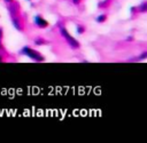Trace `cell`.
<instances>
[{"instance_id": "1", "label": "cell", "mask_w": 147, "mask_h": 143, "mask_svg": "<svg viewBox=\"0 0 147 143\" xmlns=\"http://www.w3.org/2000/svg\"><path fill=\"white\" fill-rule=\"evenodd\" d=\"M21 54L22 55L28 56L29 58H31V60H35V61H37V62H43L44 61V56L40 55L37 51L30 48V47H24V48H22Z\"/></svg>"}, {"instance_id": "2", "label": "cell", "mask_w": 147, "mask_h": 143, "mask_svg": "<svg viewBox=\"0 0 147 143\" xmlns=\"http://www.w3.org/2000/svg\"><path fill=\"white\" fill-rule=\"evenodd\" d=\"M60 32H61V36L67 40V42H68L70 46L73 47V48H78L79 47V44H78V41L76 40L74 37H71L70 34H69V32L67 31V29L64 28V26H60Z\"/></svg>"}, {"instance_id": "3", "label": "cell", "mask_w": 147, "mask_h": 143, "mask_svg": "<svg viewBox=\"0 0 147 143\" xmlns=\"http://www.w3.org/2000/svg\"><path fill=\"white\" fill-rule=\"evenodd\" d=\"M35 24H36L38 28L44 29V28H47L48 26V22L46 20H44L40 15H37V16H35Z\"/></svg>"}, {"instance_id": "4", "label": "cell", "mask_w": 147, "mask_h": 143, "mask_svg": "<svg viewBox=\"0 0 147 143\" xmlns=\"http://www.w3.org/2000/svg\"><path fill=\"white\" fill-rule=\"evenodd\" d=\"M12 22H13V25L15 26V29H17V30H22V24H21V22H20V20L17 18V17H13V20H12Z\"/></svg>"}, {"instance_id": "5", "label": "cell", "mask_w": 147, "mask_h": 143, "mask_svg": "<svg viewBox=\"0 0 147 143\" xmlns=\"http://www.w3.org/2000/svg\"><path fill=\"white\" fill-rule=\"evenodd\" d=\"M107 20V16L105 15V14H102V15H99L97 18H95V21L98 22V23H104L105 21Z\"/></svg>"}, {"instance_id": "6", "label": "cell", "mask_w": 147, "mask_h": 143, "mask_svg": "<svg viewBox=\"0 0 147 143\" xmlns=\"http://www.w3.org/2000/svg\"><path fill=\"white\" fill-rule=\"evenodd\" d=\"M35 44L38 45V46H40V45L46 44V40H45V39H43V38H37V39H35Z\"/></svg>"}, {"instance_id": "7", "label": "cell", "mask_w": 147, "mask_h": 143, "mask_svg": "<svg viewBox=\"0 0 147 143\" xmlns=\"http://www.w3.org/2000/svg\"><path fill=\"white\" fill-rule=\"evenodd\" d=\"M84 31H85V28H84V26L80 25V24H77V28H76V32H77L78 34H82Z\"/></svg>"}, {"instance_id": "8", "label": "cell", "mask_w": 147, "mask_h": 143, "mask_svg": "<svg viewBox=\"0 0 147 143\" xmlns=\"http://www.w3.org/2000/svg\"><path fill=\"white\" fill-rule=\"evenodd\" d=\"M109 4V0H105V1H102V2H100L99 4V7L100 8H104V7H107V5Z\"/></svg>"}, {"instance_id": "9", "label": "cell", "mask_w": 147, "mask_h": 143, "mask_svg": "<svg viewBox=\"0 0 147 143\" xmlns=\"http://www.w3.org/2000/svg\"><path fill=\"white\" fill-rule=\"evenodd\" d=\"M146 8H147V4H146V2H144L139 10H140V11H146Z\"/></svg>"}, {"instance_id": "10", "label": "cell", "mask_w": 147, "mask_h": 143, "mask_svg": "<svg viewBox=\"0 0 147 143\" xmlns=\"http://www.w3.org/2000/svg\"><path fill=\"white\" fill-rule=\"evenodd\" d=\"M80 1H82V0H73V2L75 4V5H79V4H80Z\"/></svg>"}, {"instance_id": "11", "label": "cell", "mask_w": 147, "mask_h": 143, "mask_svg": "<svg viewBox=\"0 0 147 143\" xmlns=\"http://www.w3.org/2000/svg\"><path fill=\"white\" fill-rule=\"evenodd\" d=\"M1 38H2V29L0 28V40H1Z\"/></svg>"}, {"instance_id": "12", "label": "cell", "mask_w": 147, "mask_h": 143, "mask_svg": "<svg viewBox=\"0 0 147 143\" xmlns=\"http://www.w3.org/2000/svg\"><path fill=\"white\" fill-rule=\"evenodd\" d=\"M4 1H5V2H7V4H11V2H13L14 0H4Z\"/></svg>"}, {"instance_id": "13", "label": "cell", "mask_w": 147, "mask_h": 143, "mask_svg": "<svg viewBox=\"0 0 147 143\" xmlns=\"http://www.w3.org/2000/svg\"><path fill=\"white\" fill-rule=\"evenodd\" d=\"M147 56V53H146V51H145V53H144V54H142V55H141V58H145V57H146Z\"/></svg>"}, {"instance_id": "14", "label": "cell", "mask_w": 147, "mask_h": 143, "mask_svg": "<svg viewBox=\"0 0 147 143\" xmlns=\"http://www.w3.org/2000/svg\"><path fill=\"white\" fill-rule=\"evenodd\" d=\"M2 61H4V58H2V56L0 55V62H2Z\"/></svg>"}, {"instance_id": "15", "label": "cell", "mask_w": 147, "mask_h": 143, "mask_svg": "<svg viewBox=\"0 0 147 143\" xmlns=\"http://www.w3.org/2000/svg\"><path fill=\"white\" fill-rule=\"evenodd\" d=\"M2 48V45H1V40H0V49Z\"/></svg>"}]
</instances>
